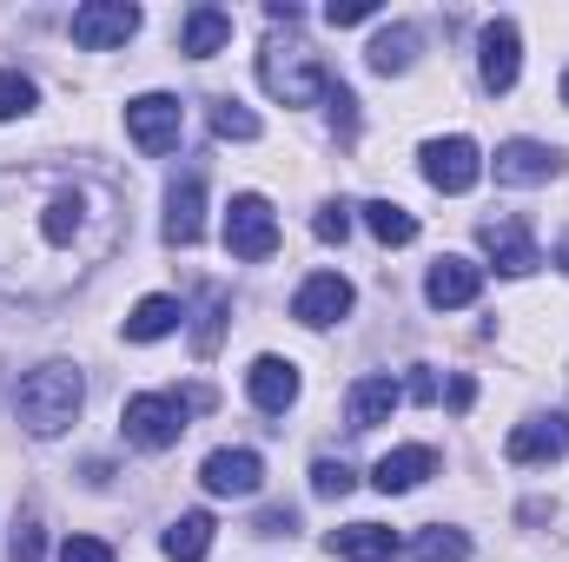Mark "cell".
Segmentation results:
<instances>
[{
    "mask_svg": "<svg viewBox=\"0 0 569 562\" xmlns=\"http://www.w3.org/2000/svg\"><path fill=\"white\" fill-rule=\"evenodd\" d=\"M477 291H483V265H470V259H437L425 279V298L437 311H463V304H477Z\"/></svg>",
    "mask_w": 569,
    "mask_h": 562,
    "instance_id": "obj_15",
    "label": "cell"
},
{
    "mask_svg": "<svg viewBox=\"0 0 569 562\" xmlns=\"http://www.w3.org/2000/svg\"><path fill=\"white\" fill-rule=\"evenodd\" d=\"M351 311V284L338 279V272H318V279L298 284V298H291V318L298 324H311V331H325V324H338Z\"/></svg>",
    "mask_w": 569,
    "mask_h": 562,
    "instance_id": "obj_14",
    "label": "cell"
},
{
    "mask_svg": "<svg viewBox=\"0 0 569 562\" xmlns=\"http://www.w3.org/2000/svg\"><path fill=\"white\" fill-rule=\"evenodd\" d=\"M80 404H87V384H80L73 364H40V371H27L20 391H13V418H20L27 436H60V430H73Z\"/></svg>",
    "mask_w": 569,
    "mask_h": 562,
    "instance_id": "obj_2",
    "label": "cell"
},
{
    "mask_svg": "<svg viewBox=\"0 0 569 562\" xmlns=\"http://www.w3.org/2000/svg\"><path fill=\"white\" fill-rule=\"evenodd\" d=\"M33 100H40V93H33V80H27L20 67H0V120H27V113H33Z\"/></svg>",
    "mask_w": 569,
    "mask_h": 562,
    "instance_id": "obj_28",
    "label": "cell"
},
{
    "mask_svg": "<svg viewBox=\"0 0 569 562\" xmlns=\"http://www.w3.org/2000/svg\"><path fill=\"white\" fill-rule=\"evenodd\" d=\"M425 179L437 185V192H470V185L483 179V152H477V140H463V133L430 140L425 145Z\"/></svg>",
    "mask_w": 569,
    "mask_h": 562,
    "instance_id": "obj_9",
    "label": "cell"
},
{
    "mask_svg": "<svg viewBox=\"0 0 569 562\" xmlns=\"http://www.w3.org/2000/svg\"><path fill=\"white\" fill-rule=\"evenodd\" d=\"M226 40H232V13H226V7H192L186 27H179V47H186L192 60H212Z\"/></svg>",
    "mask_w": 569,
    "mask_h": 562,
    "instance_id": "obj_21",
    "label": "cell"
},
{
    "mask_svg": "<svg viewBox=\"0 0 569 562\" xmlns=\"http://www.w3.org/2000/svg\"><path fill=\"white\" fill-rule=\"evenodd\" d=\"M199 483H206L212 496H259L266 463H259V450H212L206 470H199Z\"/></svg>",
    "mask_w": 569,
    "mask_h": 562,
    "instance_id": "obj_12",
    "label": "cell"
},
{
    "mask_svg": "<svg viewBox=\"0 0 569 562\" xmlns=\"http://www.w3.org/2000/svg\"><path fill=\"white\" fill-rule=\"evenodd\" d=\"M411 556H418V562H463V556H470V536H463V530H443V523H430V530H418Z\"/></svg>",
    "mask_w": 569,
    "mask_h": 562,
    "instance_id": "obj_27",
    "label": "cell"
},
{
    "mask_svg": "<svg viewBox=\"0 0 569 562\" xmlns=\"http://www.w3.org/2000/svg\"><path fill=\"white\" fill-rule=\"evenodd\" d=\"M398 398H405L398 378H385V371L378 378H358L351 384V430H378V423L398 411Z\"/></svg>",
    "mask_w": 569,
    "mask_h": 562,
    "instance_id": "obj_20",
    "label": "cell"
},
{
    "mask_svg": "<svg viewBox=\"0 0 569 562\" xmlns=\"http://www.w3.org/2000/svg\"><path fill=\"white\" fill-rule=\"evenodd\" d=\"M311 232H318L325 245H345V232H351V205H345V199H331V205H318V219H311Z\"/></svg>",
    "mask_w": 569,
    "mask_h": 562,
    "instance_id": "obj_33",
    "label": "cell"
},
{
    "mask_svg": "<svg viewBox=\"0 0 569 562\" xmlns=\"http://www.w3.org/2000/svg\"><path fill=\"white\" fill-rule=\"evenodd\" d=\"M226 311H232L226 284H206V311H199V324H192V351H199V358L219 351V338H226Z\"/></svg>",
    "mask_w": 569,
    "mask_h": 562,
    "instance_id": "obj_26",
    "label": "cell"
},
{
    "mask_svg": "<svg viewBox=\"0 0 569 562\" xmlns=\"http://www.w3.org/2000/svg\"><path fill=\"white\" fill-rule=\"evenodd\" d=\"M246 391H252V404H259L266 418H284L291 398H298V364H291V358H259V364L246 371Z\"/></svg>",
    "mask_w": 569,
    "mask_h": 562,
    "instance_id": "obj_16",
    "label": "cell"
},
{
    "mask_svg": "<svg viewBox=\"0 0 569 562\" xmlns=\"http://www.w3.org/2000/svg\"><path fill=\"white\" fill-rule=\"evenodd\" d=\"M212 133H219V140H259V120H252L239 100H219V107H212Z\"/></svg>",
    "mask_w": 569,
    "mask_h": 562,
    "instance_id": "obj_30",
    "label": "cell"
},
{
    "mask_svg": "<svg viewBox=\"0 0 569 562\" xmlns=\"http://www.w3.org/2000/svg\"><path fill=\"white\" fill-rule=\"evenodd\" d=\"M291 530H298L291 510H266V516H259V536H291Z\"/></svg>",
    "mask_w": 569,
    "mask_h": 562,
    "instance_id": "obj_37",
    "label": "cell"
},
{
    "mask_svg": "<svg viewBox=\"0 0 569 562\" xmlns=\"http://www.w3.org/2000/svg\"><path fill=\"white\" fill-rule=\"evenodd\" d=\"M477 239H483V252H490V265L503 272V279H530L543 259H537V239H530V225L517 219V212H503V219H483L477 225Z\"/></svg>",
    "mask_w": 569,
    "mask_h": 562,
    "instance_id": "obj_7",
    "label": "cell"
},
{
    "mask_svg": "<svg viewBox=\"0 0 569 562\" xmlns=\"http://www.w3.org/2000/svg\"><path fill=\"white\" fill-rule=\"evenodd\" d=\"M365 60H371V73H405L411 60H418V27H385L371 47H365Z\"/></svg>",
    "mask_w": 569,
    "mask_h": 562,
    "instance_id": "obj_23",
    "label": "cell"
},
{
    "mask_svg": "<svg viewBox=\"0 0 569 562\" xmlns=\"http://www.w3.org/2000/svg\"><path fill=\"white\" fill-rule=\"evenodd\" d=\"M259 80H266V93H272L279 107H311V100L331 93V73H325L318 47L298 40V33H272V40H266V53H259Z\"/></svg>",
    "mask_w": 569,
    "mask_h": 562,
    "instance_id": "obj_3",
    "label": "cell"
},
{
    "mask_svg": "<svg viewBox=\"0 0 569 562\" xmlns=\"http://www.w3.org/2000/svg\"><path fill=\"white\" fill-rule=\"evenodd\" d=\"M192 411H212V391H186V398H166V391H146V398H127V443L140 450H172L186 436V418Z\"/></svg>",
    "mask_w": 569,
    "mask_h": 562,
    "instance_id": "obj_4",
    "label": "cell"
},
{
    "mask_svg": "<svg viewBox=\"0 0 569 562\" xmlns=\"http://www.w3.org/2000/svg\"><path fill=\"white\" fill-rule=\"evenodd\" d=\"M325 550L345 562H398V530L385 523H351V530H331Z\"/></svg>",
    "mask_w": 569,
    "mask_h": 562,
    "instance_id": "obj_19",
    "label": "cell"
},
{
    "mask_svg": "<svg viewBox=\"0 0 569 562\" xmlns=\"http://www.w3.org/2000/svg\"><path fill=\"white\" fill-rule=\"evenodd\" d=\"M563 100H569V73H563Z\"/></svg>",
    "mask_w": 569,
    "mask_h": 562,
    "instance_id": "obj_41",
    "label": "cell"
},
{
    "mask_svg": "<svg viewBox=\"0 0 569 562\" xmlns=\"http://www.w3.org/2000/svg\"><path fill=\"white\" fill-rule=\"evenodd\" d=\"M179 127H186V107L172 93H140L127 107V133H133V145H140L146 159H166L179 145Z\"/></svg>",
    "mask_w": 569,
    "mask_h": 562,
    "instance_id": "obj_6",
    "label": "cell"
},
{
    "mask_svg": "<svg viewBox=\"0 0 569 562\" xmlns=\"http://www.w3.org/2000/svg\"><path fill=\"white\" fill-rule=\"evenodd\" d=\"M557 259H563V272H569V232H563V239H557Z\"/></svg>",
    "mask_w": 569,
    "mask_h": 562,
    "instance_id": "obj_40",
    "label": "cell"
},
{
    "mask_svg": "<svg viewBox=\"0 0 569 562\" xmlns=\"http://www.w3.org/2000/svg\"><path fill=\"white\" fill-rule=\"evenodd\" d=\"M133 33H140V7H127V0H93L73 13V47H87V53L127 47Z\"/></svg>",
    "mask_w": 569,
    "mask_h": 562,
    "instance_id": "obj_8",
    "label": "cell"
},
{
    "mask_svg": "<svg viewBox=\"0 0 569 562\" xmlns=\"http://www.w3.org/2000/svg\"><path fill=\"white\" fill-rule=\"evenodd\" d=\"M40 556H47V530H40V516H20L13 543H7V562H40Z\"/></svg>",
    "mask_w": 569,
    "mask_h": 562,
    "instance_id": "obj_31",
    "label": "cell"
},
{
    "mask_svg": "<svg viewBox=\"0 0 569 562\" xmlns=\"http://www.w3.org/2000/svg\"><path fill=\"white\" fill-rule=\"evenodd\" d=\"M365 225L378 232V245H411V239H418V219H411L398 199H371V205H365Z\"/></svg>",
    "mask_w": 569,
    "mask_h": 562,
    "instance_id": "obj_25",
    "label": "cell"
},
{
    "mask_svg": "<svg viewBox=\"0 0 569 562\" xmlns=\"http://www.w3.org/2000/svg\"><path fill=\"white\" fill-rule=\"evenodd\" d=\"M206 556H212V516L206 510H186L166 530V562H206Z\"/></svg>",
    "mask_w": 569,
    "mask_h": 562,
    "instance_id": "obj_22",
    "label": "cell"
},
{
    "mask_svg": "<svg viewBox=\"0 0 569 562\" xmlns=\"http://www.w3.org/2000/svg\"><path fill=\"white\" fill-rule=\"evenodd\" d=\"M226 252L246 259V265H266L279 252V219H272V205L259 192H239L226 205Z\"/></svg>",
    "mask_w": 569,
    "mask_h": 562,
    "instance_id": "obj_5",
    "label": "cell"
},
{
    "mask_svg": "<svg viewBox=\"0 0 569 562\" xmlns=\"http://www.w3.org/2000/svg\"><path fill=\"white\" fill-rule=\"evenodd\" d=\"M411 398H418V404H437V398H443V384H437V371H430V364L411 371Z\"/></svg>",
    "mask_w": 569,
    "mask_h": 562,
    "instance_id": "obj_36",
    "label": "cell"
},
{
    "mask_svg": "<svg viewBox=\"0 0 569 562\" xmlns=\"http://www.w3.org/2000/svg\"><path fill=\"white\" fill-rule=\"evenodd\" d=\"M517 516H523V523H550V516H557V503H543V496H530V503H523Z\"/></svg>",
    "mask_w": 569,
    "mask_h": 562,
    "instance_id": "obj_39",
    "label": "cell"
},
{
    "mask_svg": "<svg viewBox=\"0 0 569 562\" xmlns=\"http://www.w3.org/2000/svg\"><path fill=\"white\" fill-rule=\"evenodd\" d=\"M199 232H206V179L186 172L166 192V245H199Z\"/></svg>",
    "mask_w": 569,
    "mask_h": 562,
    "instance_id": "obj_13",
    "label": "cell"
},
{
    "mask_svg": "<svg viewBox=\"0 0 569 562\" xmlns=\"http://www.w3.org/2000/svg\"><path fill=\"white\" fill-rule=\"evenodd\" d=\"M325 107H331V127H338V140H358V100H351V87H338V80H331Z\"/></svg>",
    "mask_w": 569,
    "mask_h": 562,
    "instance_id": "obj_32",
    "label": "cell"
},
{
    "mask_svg": "<svg viewBox=\"0 0 569 562\" xmlns=\"http://www.w3.org/2000/svg\"><path fill=\"white\" fill-rule=\"evenodd\" d=\"M127 239V199L113 179L73 159L0 165V298L53 304L87 284Z\"/></svg>",
    "mask_w": 569,
    "mask_h": 562,
    "instance_id": "obj_1",
    "label": "cell"
},
{
    "mask_svg": "<svg viewBox=\"0 0 569 562\" xmlns=\"http://www.w3.org/2000/svg\"><path fill=\"white\" fill-rule=\"evenodd\" d=\"M179 298H140L133 304V318H127V338L133 344H152V338H166V331H179Z\"/></svg>",
    "mask_w": 569,
    "mask_h": 562,
    "instance_id": "obj_24",
    "label": "cell"
},
{
    "mask_svg": "<svg viewBox=\"0 0 569 562\" xmlns=\"http://www.w3.org/2000/svg\"><path fill=\"white\" fill-rule=\"evenodd\" d=\"M510 463H563L569 456V418H530L503 436Z\"/></svg>",
    "mask_w": 569,
    "mask_h": 562,
    "instance_id": "obj_11",
    "label": "cell"
},
{
    "mask_svg": "<svg viewBox=\"0 0 569 562\" xmlns=\"http://www.w3.org/2000/svg\"><path fill=\"white\" fill-rule=\"evenodd\" d=\"M311 496H325V503L351 496V463H345V456H318V463H311Z\"/></svg>",
    "mask_w": 569,
    "mask_h": 562,
    "instance_id": "obj_29",
    "label": "cell"
},
{
    "mask_svg": "<svg viewBox=\"0 0 569 562\" xmlns=\"http://www.w3.org/2000/svg\"><path fill=\"white\" fill-rule=\"evenodd\" d=\"M477 47H483V53H477L483 87H490V93H510V87H517V67H523V33H517V20H490Z\"/></svg>",
    "mask_w": 569,
    "mask_h": 562,
    "instance_id": "obj_10",
    "label": "cell"
},
{
    "mask_svg": "<svg viewBox=\"0 0 569 562\" xmlns=\"http://www.w3.org/2000/svg\"><path fill=\"white\" fill-rule=\"evenodd\" d=\"M557 152L537 140H510L497 145V185H543V179H557Z\"/></svg>",
    "mask_w": 569,
    "mask_h": 562,
    "instance_id": "obj_17",
    "label": "cell"
},
{
    "mask_svg": "<svg viewBox=\"0 0 569 562\" xmlns=\"http://www.w3.org/2000/svg\"><path fill=\"white\" fill-rule=\"evenodd\" d=\"M443 398H450V411H470V404H477V384H470V378H450Z\"/></svg>",
    "mask_w": 569,
    "mask_h": 562,
    "instance_id": "obj_38",
    "label": "cell"
},
{
    "mask_svg": "<svg viewBox=\"0 0 569 562\" xmlns=\"http://www.w3.org/2000/svg\"><path fill=\"white\" fill-rule=\"evenodd\" d=\"M378 7L371 0H331V27H358V20H371Z\"/></svg>",
    "mask_w": 569,
    "mask_h": 562,
    "instance_id": "obj_35",
    "label": "cell"
},
{
    "mask_svg": "<svg viewBox=\"0 0 569 562\" xmlns=\"http://www.w3.org/2000/svg\"><path fill=\"white\" fill-rule=\"evenodd\" d=\"M425 476H437V450H430V443H405V450L378 456V470H371V483H378L385 496H405V490H418Z\"/></svg>",
    "mask_w": 569,
    "mask_h": 562,
    "instance_id": "obj_18",
    "label": "cell"
},
{
    "mask_svg": "<svg viewBox=\"0 0 569 562\" xmlns=\"http://www.w3.org/2000/svg\"><path fill=\"white\" fill-rule=\"evenodd\" d=\"M60 562H113V543H100V536H67V543H60Z\"/></svg>",
    "mask_w": 569,
    "mask_h": 562,
    "instance_id": "obj_34",
    "label": "cell"
}]
</instances>
